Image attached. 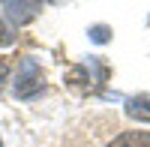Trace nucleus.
I'll list each match as a JSON object with an SVG mask.
<instances>
[{"label":"nucleus","instance_id":"nucleus-6","mask_svg":"<svg viewBox=\"0 0 150 147\" xmlns=\"http://www.w3.org/2000/svg\"><path fill=\"white\" fill-rule=\"evenodd\" d=\"M6 72H9V69H6V63H3V60H0V84H3V78H6Z\"/></svg>","mask_w":150,"mask_h":147},{"label":"nucleus","instance_id":"nucleus-3","mask_svg":"<svg viewBox=\"0 0 150 147\" xmlns=\"http://www.w3.org/2000/svg\"><path fill=\"white\" fill-rule=\"evenodd\" d=\"M108 147H150V132H144V129L123 132V135H117Z\"/></svg>","mask_w":150,"mask_h":147},{"label":"nucleus","instance_id":"nucleus-2","mask_svg":"<svg viewBox=\"0 0 150 147\" xmlns=\"http://www.w3.org/2000/svg\"><path fill=\"white\" fill-rule=\"evenodd\" d=\"M3 9H6V15H9L12 21L24 24V21H30L33 15H39L42 3H3Z\"/></svg>","mask_w":150,"mask_h":147},{"label":"nucleus","instance_id":"nucleus-5","mask_svg":"<svg viewBox=\"0 0 150 147\" xmlns=\"http://www.w3.org/2000/svg\"><path fill=\"white\" fill-rule=\"evenodd\" d=\"M12 39H15V36H12V30L3 24V18H0V48H3V45H9Z\"/></svg>","mask_w":150,"mask_h":147},{"label":"nucleus","instance_id":"nucleus-4","mask_svg":"<svg viewBox=\"0 0 150 147\" xmlns=\"http://www.w3.org/2000/svg\"><path fill=\"white\" fill-rule=\"evenodd\" d=\"M126 114L135 117V120H150V93H141V96H135V99H129Z\"/></svg>","mask_w":150,"mask_h":147},{"label":"nucleus","instance_id":"nucleus-1","mask_svg":"<svg viewBox=\"0 0 150 147\" xmlns=\"http://www.w3.org/2000/svg\"><path fill=\"white\" fill-rule=\"evenodd\" d=\"M42 90V69L36 66V60H24L21 69H18V81H15V96L21 99H30Z\"/></svg>","mask_w":150,"mask_h":147}]
</instances>
